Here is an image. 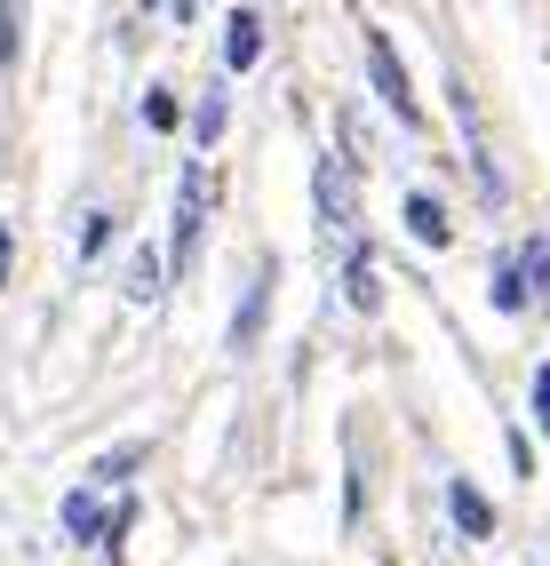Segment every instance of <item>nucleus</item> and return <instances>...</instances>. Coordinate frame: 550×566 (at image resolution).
Returning <instances> with one entry per match:
<instances>
[{"instance_id":"1","label":"nucleus","mask_w":550,"mask_h":566,"mask_svg":"<svg viewBox=\"0 0 550 566\" xmlns=\"http://www.w3.org/2000/svg\"><path fill=\"white\" fill-rule=\"evenodd\" d=\"M208 208H215V168L208 160H183V176H176V223H168V263H176V272L200 255Z\"/></svg>"},{"instance_id":"2","label":"nucleus","mask_w":550,"mask_h":566,"mask_svg":"<svg viewBox=\"0 0 550 566\" xmlns=\"http://www.w3.org/2000/svg\"><path fill=\"white\" fill-rule=\"evenodd\" d=\"M367 72H376V96L399 128H423V104H415V81H408V64H399L391 49V32H367Z\"/></svg>"},{"instance_id":"3","label":"nucleus","mask_w":550,"mask_h":566,"mask_svg":"<svg viewBox=\"0 0 550 566\" xmlns=\"http://www.w3.org/2000/svg\"><path fill=\"white\" fill-rule=\"evenodd\" d=\"M311 192H319V223H327V232H351L359 192H351V160H343V153H327V160L311 168Z\"/></svg>"},{"instance_id":"4","label":"nucleus","mask_w":550,"mask_h":566,"mask_svg":"<svg viewBox=\"0 0 550 566\" xmlns=\"http://www.w3.org/2000/svg\"><path fill=\"white\" fill-rule=\"evenodd\" d=\"M447 96H455V128H463V153H470V176H479V192H487V200H503V168H495V153H487L479 104H470V88H447Z\"/></svg>"},{"instance_id":"5","label":"nucleus","mask_w":550,"mask_h":566,"mask_svg":"<svg viewBox=\"0 0 550 566\" xmlns=\"http://www.w3.org/2000/svg\"><path fill=\"white\" fill-rule=\"evenodd\" d=\"M272 287H279V263H255L247 304L232 312V352H255V335H264V319H272Z\"/></svg>"},{"instance_id":"6","label":"nucleus","mask_w":550,"mask_h":566,"mask_svg":"<svg viewBox=\"0 0 550 566\" xmlns=\"http://www.w3.org/2000/svg\"><path fill=\"white\" fill-rule=\"evenodd\" d=\"M255 56H264V17H255V9H232V17H224V64L247 72Z\"/></svg>"},{"instance_id":"7","label":"nucleus","mask_w":550,"mask_h":566,"mask_svg":"<svg viewBox=\"0 0 550 566\" xmlns=\"http://www.w3.org/2000/svg\"><path fill=\"white\" fill-rule=\"evenodd\" d=\"M343 304L351 312H376L383 304V272H376V255H367V248H351V263H343Z\"/></svg>"},{"instance_id":"8","label":"nucleus","mask_w":550,"mask_h":566,"mask_svg":"<svg viewBox=\"0 0 550 566\" xmlns=\"http://www.w3.org/2000/svg\"><path fill=\"white\" fill-rule=\"evenodd\" d=\"M447 511H455V526H463L470 543H479V535H495V511H487V495H479L470 479H455V486H447Z\"/></svg>"},{"instance_id":"9","label":"nucleus","mask_w":550,"mask_h":566,"mask_svg":"<svg viewBox=\"0 0 550 566\" xmlns=\"http://www.w3.org/2000/svg\"><path fill=\"white\" fill-rule=\"evenodd\" d=\"M408 232H415L423 248H447V240H455V223H447V208H438L431 192H408Z\"/></svg>"},{"instance_id":"10","label":"nucleus","mask_w":550,"mask_h":566,"mask_svg":"<svg viewBox=\"0 0 550 566\" xmlns=\"http://www.w3.org/2000/svg\"><path fill=\"white\" fill-rule=\"evenodd\" d=\"M510 272H519L527 304H542V295H550V240H527L519 255H510Z\"/></svg>"},{"instance_id":"11","label":"nucleus","mask_w":550,"mask_h":566,"mask_svg":"<svg viewBox=\"0 0 550 566\" xmlns=\"http://www.w3.org/2000/svg\"><path fill=\"white\" fill-rule=\"evenodd\" d=\"M160 287H168V255H152V248H144V255L128 263V295H136V304H152Z\"/></svg>"},{"instance_id":"12","label":"nucleus","mask_w":550,"mask_h":566,"mask_svg":"<svg viewBox=\"0 0 550 566\" xmlns=\"http://www.w3.org/2000/svg\"><path fill=\"white\" fill-rule=\"evenodd\" d=\"M136 463H144V447H120V455H96V471H88V479H96V486H120Z\"/></svg>"},{"instance_id":"13","label":"nucleus","mask_w":550,"mask_h":566,"mask_svg":"<svg viewBox=\"0 0 550 566\" xmlns=\"http://www.w3.org/2000/svg\"><path fill=\"white\" fill-rule=\"evenodd\" d=\"M215 136H224V88L200 96V144H215Z\"/></svg>"},{"instance_id":"14","label":"nucleus","mask_w":550,"mask_h":566,"mask_svg":"<svg viewBox=\"0 0 550 566\" xmlns=\"http://www.w3.org/2000/svg\"><path fill=\"white\" fill-rule=\"evenodd\" d=\"M144 128H176V96H168V88L144 96Z\"/></svg>"},{"instance_id":"15","label":"nucleus","mask_w":550,"mask_h":566,"mask_svg":"<svg viewBox=\"0 0 550 566\" xmlns=\"http://www.w3.org/2000/svg\"><path fill=\"white\" fill-rule=\"evenodd\" d=\"M104 240H113V216H104V208H88V223H81V255H96Z\"/></svg>"},{"instance_id":"16","label":"nucleus","mask_w":550,"mask_h":566,"mask_svg":"<svg viewBox=\"0 0 550 566\" xmlns=\"http://www.w3.org/2000/svg\"><path fill=\"white\" fill-rule=\"evenodd\" d=\"M17 64V0H0V72Z\"/></svg>"},{"instance_id":"17","label":"nucleus","mask_w":550,"mask_h":566,"mask_svg":"<svg viewBox=\"0 0 550 566\" xmlns=\"http://www.w3.org/2000/svg\"><path fill=\"white\" fill-rule=\"evenodd\" d=\"M535 423L550 431V367H535Z\"/></svg>"},{"instance_id":"18","label":"nucleus","mask_w":550,"mask_h":566,"mask_svg":"<svg viewBox=\"0 0 550 566\" xmlns=\"http://www.w3.org/2000/svg\"><path fill=\"white\" fill-rule=\"evenodd\" d=\"M9 255H17V240H9V223H0V287H9Z\"/></svg>"},{"instance_id":"19","label":"nucleus","mask_w":550,"mask_h":566,"mask_svg":"<svg viewBox=\"0 0 550 566\" xmlns=\"http://www.w3.org/2000/svg\"><path fill=\"white\" fill-rule=\"evenodd\" d=\"M168 9H176V24H183V17H192V0H168Z\"/></svg>"}]
</instances>
